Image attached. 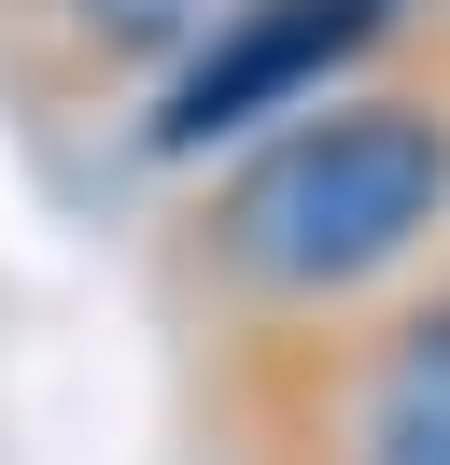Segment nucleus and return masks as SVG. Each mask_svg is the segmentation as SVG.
Returning a JSON list of instances; mask_svg holds the SVG:
<instances>
[{
    "label": "nucleus",
    "instance_id": "f257e3e1",
    "mask_svg": "<svg viewBox=\"0 0 450 465\" xmlns=\"http://www.w3.org/2000/svg\"><path fill=\"white\" fill-rule=\"evenodd\" d=\"M436 254H450V0L380 71L197 170V198L155 240V282L211 352H240V339H324L408 296Z\"/></svg>",
    "mask_w": 450,
    "mask_h": 465
},
{
    "label": "nucleus",
    "instance_id": "7ed1b4c3",
    "mask_svg": "<svg viewBox=\"0 0 450 465\" xmlns=\"http://www.w3.org/2000/svg\"><path fill=\"white\" fill-rule=\"evenodd\" d=\"M422 15H436V0H240V15L127 114V155L141 170H225V155L268 142L281 114H309V99H338L352 71H380Z\"/></svg>",
    "mask_w": 450,
    "mask_h": 465
},
{
    "label": "nucleus",
    "instance_id": "39448f33",
    "mask_svg": "<svg viewBox=\"0 0 450 465\" xmlns=\"http://www.w3.org/2000/svg\"><path fill=\"white\" fill-rule=\"evenodd\" d=\"M352 465H450V451H352Z\"/></svg>",
    "mask_w": 450,
    "mask_h": 465
},
{
    "label": "nucleus",
    "instance_id": "f03ea898",
    "mask_svg": "<svg viewBox=\"0 0 450 465\" xmlns=\"http://www.w3.org/2000/svg\"><path fill=\"white\" fill-rule=\"evenodd\" d=\"M225 465H352V451H450V254L408 296L324 324V339L211 352Z\"/></svg>",
    "mask_w": 450,
    "mask_h": 465
},
{
    "label": "nucleus",
    "instance_id": "20e7f679",
    "mask_svg": "<svg viewBox=\"0 0 450 465\" xmlns=\"http://www.w3.org/2000/svg\"><path fill=\"white\" fill-rule=\"evenodd\" d=\"M240 0H0V99L28 127L141 114Z\"/></svg>",
    "mask_w": 450,
    "mask_h": 465
}]
</instances>
